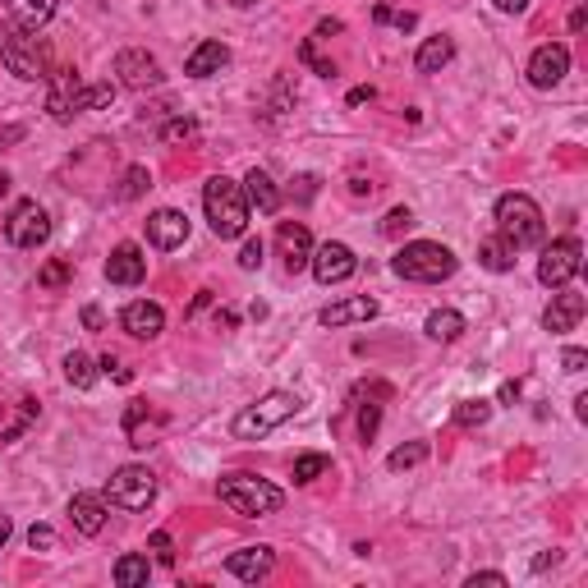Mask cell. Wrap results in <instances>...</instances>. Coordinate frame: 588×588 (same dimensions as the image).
<instances>
[{"instance_id":"cell-1","label":"cell","mask_w":588,"mask_h":588,"mask_svg":"<svg viewBox=\"0 0 588 588\" xmlns=\"http://www.w3.org/2000/svg\"><path fill=\"white\" fill-rule=\"evenodd\" d=\"M203 207H207V221H212L216 239H239L249 230V198H244V184L226 180V175L207 180Z\"/></svg>"},{"instance_id":"cell-2","label":"cell","mask_w":588,"mask_h":588,"mask_svg":"<svg viewBox=\"0 0 588 588\" xmlns=\"http://www.w3.org/2000/svg\"><path fill=\"white\" fill-rule=\"evenodd\" d=\"M216 497L226 501L235 515H244V520H262V515H276V510L285 506L281 487H272L267 478H253V474L221 478V483H216Z\"/></svg>"},{"instance_id":"cell-3","label":"cell","mask_w":588,"mask_h":588,"mask_svg":"<svg viewBox=\"0 0 588 588\" xmlns=\"http://www.w3.org/2000/svg\"><path fill=\"white\" fill-rule=\"evenodd\" d=\"M391 267H396V276H405V281L441 285V281H451V276H455L460 258H455L446 244H432V239H414V244H405V249L391 258Z\"/></svg>"},{"instance_id":"cell-4","label":"cell","mask_w":588,"mask_h":588,"mask_svg":"<svg viewBox=\"0 0 588 588\" xmlns=\"http://www.w3.org/2000/svg\"><path fill=\"white\" fill-rule=\"evenodd\" d=\"M0 60H5V69H10L14 79H23V83L51 79V56H46V46L37 42L33 28L5 23V28H0Z\"/></svg>"},{"instance_id":"cell-5","label":"cell","mask_w":588,"mask_h":588,"mask_svg":"<svg viewBox=\"0 0 588 588\" xmlns=\"http://www.w3.org/2000/svg\"><path fill=\"white\" fill-rule=\"evenodd\" d=\"M497 235L510 239L515 249L543 244V235H547L543 207L533 203L529 193H506V198H497Z\"/></svg>"},{"instance_id":"cell-6","label":"cell","mask_w":588,"mask_h":588,"mask_svg":"<svg viewBox=\"0 0 588 588\" xmlns=\"http://www.w3.org/2000/svg\"><path fill=\"white\" fill-rule=\"evenodd\" d=\"M299 409H304V400L294 396V391H267L258 405H249L244 414H235L230 432H235L239 441H258V437H267V432H276L281 423H290Z\"/></svg>"},{"instance_id":"cell-7","label":"cell","mask_w":588,"mask_h":588,"mask_svg":"<svg viewBox=\"0 0 588 588\" xmlns=\"http://www.w3.org/2000/svg\"><path fill=\"white\" fill-rule=\"evenodd\" d=\"M157 497V474L147 469V464H125V469H115V478L106 483V501L120 510H147Z\"/></svg>"},{"instance_id":"cell-8","label":"cell","mask_w":588,"mask_h":588,"mask_svg":"<svg viewBox=\"0 0 588 588\" xmlns=\"http://www.w3.org/2000/svg\"><path fill=\"white\" fill-rule=\"evenodd\" d=\"M5 239H10L14 249H42L46 239H51V216H46V207L37 203V198H23L10 212V221H5Z\"/></svg>"},{"instance_id":"cell-9","label":"cell","mask_w":588,"mask_h":588,"mask_svg":"<svg viewBox=\"0 0 588 588\" xmlns=\"http://www.w3.org/2000/svg\"><path fill=\"white\" fill-rule=\"evenodd\" d=\"M579 267H584L579 239H552L543 249V258H538V281H543L547 290H561V285H570L579 276Z\"/></svg>"},{"instance_id":"cell-10","label":"cell","mask_w":588,"mask_h":588,"mask_svg":"<svg viewBox=\"0 0 588 588\" xmlns=\"http://www.w3.org/2000/svg\"><path fill=\"white\" fill-rule=\"evenodd\" d=\"M308 267H313V276H317L322 285H340V281H350V276L359 272V258H354L350 244H340V239H327V244H317V249H313Z\"/></svg>"},{"instance_id":"cell-11","label":"cell","mask_w":588,"mask_h":588,"mask_svg":"<svg viewBox=\"0 0 588 588\" xmlns=\"http://www.w3.org/2000/svg\"><path fill=\"white\" fill-rule=\"evenodd\" d=\"M46 111H51V120H60V125H69V120L83 111V79L74 69H56V74H51Z\"/></svg>"},{"instance_id":"cell-12","label":"cell","mask_w":588,"mask_h":588,"mask_svg":"<svg viewBox=\"0 0 588 588\" xmlns=\"http://www.w3.org/2000/svg\"><path fill=\"white\" fill-rule=\"evenodd\" d=\"M570 74V46H561V42H547V46H538L533 51V60H529V83L533 88H556V83L566 79Z\"/></svg>"},{"instance_id":"cell-13","label":"cell","mask_w":588,"mask_h":588,"mask_svg":"<svg viewBox=\"0 0 588 588\" xmlns=\"http://www.w3.org/2000/svg\"><path fill=\"white\" fill-rule=\"evenodd\" d=\"M189 239V216L175 212V207H161V212L147 216V244L161 253H175Z\"/></svg>"},{"instance_id":"cell-14","label":"cell","mask_w":588,"mask_h":588,"mask_svg":"<svg viewBox=\"0 0 588 588\" xmlns=\"http://www.w3.org/2000/svg\"><path fill=\"white\" fill-rule=\"evenodd\" d=\"M115 74L134 92H147L161 83V65H157V56H147V51H120V56H115Z\"/></svg>"},{"instance_id":"cell-15","label":"cell","mask_w":588,"mask_h":588,"mask_svg":"<svg viewBox=\"0 0 588 588\" xmlns=\"http://www.w3.org/2000/svg\"><path fill=\"white\" fill-rule=\"evenodd\" d=\"M276 566V552L272 547H239V552L226 556V570L235 579H244V584H258V579H267Z\"/></svg>"},{"instance_id":"cell-16","label":"cell","mask_w":588,"mask_h":588,"mask_svg":"<svg viewBox=\"0 0 588 588\" xmlns=\"http://www.w3.org/2000/svg\"><path fill=\"white\" fill-rule=\"evenodd\" d=\"M579 317H584V294L561 285V294H552V304H547V313H543V327L552 331V336H566V331L579 327Z\"/></svg>"},{"instance_id":"cell-17","label":"cell","mask_w":588,"mask_h":588,"mask_svg":"<svg viewBox=\"0 0 588 588\" xmlns=\"http://www.w3.org/2000/svg\"><path fill=\"white\" fill-rule=\"evenodd\" d=\"M120 322H125V331L134 340H157L161 331H166V313H161V304H152V299H134Z\"/></svg>"},{"instance_id":"cell-18","label":"cell","mask_w":588,"mask_h":588,"mask_svg":"<svg viewBox=\"0 0 588 588\" xmlns=\"http://www.w3.org/2000/svg\"><path fill=\"white\" fill-rule=\"evenodd\" d=\"M276 244H281V253H285V272H304L308 258H313V235H308V226L281 221V230H276Z\"/></svg>"},{"instance_id":"cell-19","label":"cell","mask_w":588,"mask_h":588,"mask_svg":"<svg viewBox=\"0 0 588 588\" xmlns=\"http://www.w3.org/2000/svg\"><path fill=\"white\" fill-rule=\"evenodd\" d=\"M69 520H74L79 533L97 538V533L106 529V497H97V492H74V497H69Z\"/></svg>"},{"instance_id":"cell-20","label":"cell","mask_w":588,"mask_h":588,"mask_svg":"<svg viewBox=\"0 0 588 588\" xmlns=\"http://www.w3.org/2000/svg\"><path fill=\"white\" fill-rule=\"evenodd\" d=\"M143 276H147V258L138 244H120L111 253V262H106V281L111 285H138Z\"/></svg>"},{"instance_id":"cell-21","label":"cell","mask_w":588,"mask_h":588,"mask_svg":"<svg viewBox=\"0 0 588 588\" xmlns=\"http://www.w3.org/2000/svg\"><path fill=\"white\" fill-rule=\"evenodd\" d=\"M226 65H230L226 42H198L189 51V60H184V74H189V79H212V74H221Z\"/></svg>"},{"instance_id":"cell-22","label":"cell","mask_w":588,"mask_h":588,"mask_svg":"<svg viewBox=\"0 0 588 588\" xmlns=\"http://www.w3.org/2000/svg\"><path fill=\"white\" fill-rule=\"evenodd\" d=\"M377 317V299L359 294V299H340V304L322 308V327H350V322H373Z\"/></svg>"},{"instance_id":"cell-23","label":"cell","mask_w":588,"mask_h":588,"mask_svg":"<svg viewBox=\"0 0 588 588\" xmlns=\"http://www.w3.org/2000/svg\"><path fill=\"white\" fill-rule=\"evenodd\" d=\"M5 5V14H10V23H19V28H46V23L56 19V5L60 0H0Z\"/></svg>"},{"instance_id":"cell-24","label":"cell","mask_w":588,"mask_h":588,"mask_svg":"<svg viewBox=\"0 0 588 588\" xmlns=\"http://www.w3.org/2000/svg\"><path fill=\"white\" fill-rule=\"evenodd\" d=\"M244 198H249V212L258 207L262 216H276L281 212V189L272 184L267 170H249V180H244Z\"/></svg>"},{"instance_id":"cell-25","label":"cell","mask_w":588,"mask_h":588,"mask_svg":"<svg viewBox=\"0 0 588 588\" xmlns=\"http://www.w3.org/2000/svg\"><path fill=\"white\" fill-rule=\"evenodd\" d=\"M451 60H455L451 37H428V42L419 46V56H414V69H419V74H441Z\"/></svg>"},{"instance_id":"cell-26","label":"cell","mask_w":588,"mask_h":588,"mask_svg":"<svg viewBox=\"0 0 588 588\" xmlns=\"http://www.w3.org/2000/svg\"><path fill=\"white\" fill-rule=\"evenodd\" d=\"M515 244H510V239H501V235H492V239H483V244H478V262H483L487 272H510V267H515Z\"/></svg>"},{"instance_id":"cell-27","label":"cell","mask_w":588,"mask_h":588,"mask_svg":"<svg viewBox=\"0 0 588 588\" xmlns=\"http://www.w3.org/2000/svg\"><path fill=\"white\" fill-rule=\"evenodd\" d=\"M147 579H152V566H147V556L129 552V556H120V561H115V584H120V588H143Z\"/></svg>"},{"instance_id":"cell-28","label":"cell","mask_w":588,"mask_h":588,"mask_svg":"<svg viewBox=\"0 0 588 588\" xmlns=\"http://www.w3.org/2000/svg\"><path fill=\"white\" fill-rule=\"evenodd\" d=\"M423 331H428L432 340H460L464 336V317L455 313V308H437V313H428Z\"/></svg>"},{"instance_id":"cell-29","label":"cell","mask_w":588,"mask_h":588,"mask_svg":"<svg viewBox=\"0 0 588 588\" xmlns=\"http://www.w3.org/2000/svg\"><path fill=\"white\" fill-rule=\"evenodd\" d=\"M65 377H69V386L88 391V386L97 382V363H92L83 350H69V354H65Z\"/></svg>"},{"instance_id":"cell-30","label":"cell","mask_w":588,"mask_h":588,"mask_svg":"<svg viewBox=\"0 0 588 588\" xmlns=\"http://www.w3.org/2000/svg\"><path fill=\"white\" fill-rule=\"evenodd\" d=\"M487 419H492V405H487V400H460V405H455V423H460V428H483Z\"/></svg>"},{"instance_id":"cell-31","label":"cell","mask_w":588,"mask_h":588,"mask_svg":"<svg viewBox=\"0 0 588 588\" xmlns=\"http://www.w3.org/2000/svg\"><path fill=\"white\" fill-rule=\"evenodd\" d=\"M428 460V441H409V446H396V451L386 455V464H391V469H414V464H423Z\"/></svg>"},{"instance_id":"cell-32","label":"cell","mask_w":588,"mask_h":588,"mask_svg":"<svg viewBox=\"0 0 588 588\" xmlns=\"http://www.w3.org/2000/svg\"><path fill=\"white\" fill-rule=\"evenodd\" d=\"M143 189H152V175H147V166H129L125 180H120V198H125V203H134V198H143Z\"/></svg>"},{"instance_id":"cell-33","label":"cell","mask_w":588,"mask_h":588,"mask_svg":"<svg viewBox=\"0 0 588 588\" xmlns=\"http://www.w3.org/2000/svg\"><path fill=\"white\" fill-rule=\"evenodd\" d=\"M322 474H327V455L308 451L294 460V483H313V478H322Z\"/></svg>"},{"instance_id":"cell-34","label":"cell","mask_w":588,"mask_h":588,"mask_svg":"<svg viewBox=\"0 0 588 588\" xmlns=\"http://www.w3.org/2000/svg\"><path fill=\"white\" fill-rule=\"evenodd\" d=\"M409 226H414V212H409V207H391V212H386V221H382V235L386 239H400Z\"/></svg>"},{"instance_id":"cell-35","label":"cell","mask_w":588,"mask_h":588,"mask_svg":"<svg viewBox=\"0 0 588 588\" xmlns=\"http://www.w3.org/2000/svg\"><path fill=\"white\" fill-rule=\"evenodd\" d=\"M37 285H42V290H60V285H69V262H65V258L46 262L42 276H37Z\"/></svg>"},{"instance_id":"cell-36","label":"cell","mask_w":588,"mask_h":588,"mask_svg":"<svg viewBox=\"0 0 588 588\" xmlns=\"http://www.w3.org/2000/svg\"><path fill=\"white\" fill-rule=\"evenodd\" d=\"M115 97V83H83V111H97V106H111Z\"/></svg>"},{"instance_id":"cell-37","label":"cell","mask_w":588,"mask_h":588,"mask_svg":"<svg viewBox=\"0 0 588 588\" xmlns=\"http://www.w3.org/2000/svg\"><path fill=\"white\" fill-rule=\"evenodd\" d=\"M28 547H33V552H51V547H56V529H51V524H33V529H28Z\"/></svg>"},{"instance_id":"cell-38","label":"cell","mask_w":588,"mask_h":588,"mask_svg":"<svg viewBox=\"0 0 588 588\" xmlns=\"http://www.w3.org/2000/svg\"><path fill=\"white\" fill-rule=\"evenodd\" d=\"M193 134H198V125H193V120H180V115L161 129V138H166V143H184V138H193Z\"/></svg>"},{"instance_id":"cell-39","label":"cell","mask_w":588,"mask_h":588,"mask_svg":"<svg viewBox=\"0 0 588 588\" xmlns=\"http://www.w3.org/2000/svg\"><path fill=\"white\" fill-rule=\"evenodd\" d=\"M299 60H304V65H313L317 74H322V79H336V65H331V60H317L313 42H304V46H299Z\"/></svg>"},{"instance_id":"cell-40","label":"cell","mask_w":588,"mask_h":588,"mask_svg":"<svg viewBox=\"0 0 588 588\" xmlns=\"http://www.w3.org/2000/svg\"><path fill=\"white\" fill-rule=\"evenodd\" d=\"M239 267H244V272H258L262 267V239H249V244L239 249Z\"/></svg>"},{"instance_id":"cell-41","label":"cell","mask_w":588,"mask_h":588,"mask_svg":"<svg viewBox=\"0 0 588 588\" xmlns=\"http://www.w3.org/2000/svg\"><path fill=\"white\" fill-rule=\"evenodd\" d=\"M377 405H363V414H359V432H363V441H373V432H377Z\"/></svg>"},{"instance_id":"cell-42","label":"cell","mask_w":588,"mask_h":588,"mask_svg":"<svg viewBox=\"0 0 588 588\" xmlns=\"http://www.w3.org/2000/svg\"><path fill=\"white\" fill-rule=\"evenodd\" d=\"M478 584H487V588H506V575H501V570H478V575H469V588H478Z\"/></svg>"},{"instance_id":"cell-43","label":"cell","mask_w":588,"mask_h":588,"mask_svg":"<svg viewBox=\"0 0 588 588\" xmlns=\"http://www.w3.org/2000/svg\"><path fill=\"white\" fill-rule=\"evenodd\" d=\"M152 552H157L161 561H166V566L175 561V552H170V533H152Z\"/></svg>"},{"instance_id":"cell-44","label":"cell","mask_w":588,"mask_h":588,"mask_svg":"<svg viewBox=\"0 0 588 588\" xmlns=\"http://www.w3.org/2000/svg\"><path fill=\"white\" fill-rule=\"evenodd\" d=\"M561 363H566V373H584L588 354H584V350H566V354H561Z\"/></svg>"},{"instance_id":"cell-45","label":"cell","mask_w":588,"mask_h":588,"mask_svg":"<svg viewBox=\"0 0 588 588\" xmlns=\"http://www.w3.org/2000/svg\"><path fill=\"white\" fill-rule=\"evenodd\" d=\"M97 368H102V373H111V377H115V382H129V368H120V363H115V359H111V354H106V359H102V363H97Z\"/></svg>"},{"instance_id":"cell-46","label":"cell","mask_w":588,"mask_h":588,"mask_svg":"<svg viewBox=\"0 0 588 588\" xmlns=\"http://www.w3.org/2000/svg\"><path fill=\"white\" fill-rule=\"evenodd\" d=\"M497 400H501V405H515V400H520V382H501Z\"/></svg>"},{"instance_id":"cell-47","label":"cell","mask_w":588,"mask_h":588,"mask_svg":"<svg viewBox=\"0 0 588 588\" xmlns=\"http://www.w3.org/2000/svg\"><path fill=\"white\" fill-rule=\"evenodd\" d=\"M83 327H88V331H102V308H83Z\"/></svg>"},{"instance_id":"cell-48","label":"cell","mask_w":588,"mask_h":588,"mask_svg":"<svg viewBox=\"0 0 588 588\" xmlns=\"http://www.w3.org/2000/svg\"><path fill=\"white\" fill-rule=\"evenodd\" d=\"M492 5H497V10H506V14H524V10H529V0H492Z\"/></svg>"},{"instance_id":"cell-49","label":"cell","mask_w":588,"mask_h":588,"mask_svg":"<svg viewBox=\"0 0 588 588\" xmlns=\"http://www.w3.org/2000/svg\"><path fill=\"white\" fill-rule=\"evenodd\" d=\"M313 193H317V180H313V175H299V198H304V203H308Z\"/></svg>"},{"instance_id":"cell-50","label":"cell","mask_w":588,"mask_h":588,"mask_svg":"<svg viewBox=\"0 0 588 588\" xmlns=\"http://www.w3.org/2000/svg\"><path fill=\"white\" fill-rule=\"evenodd\" d=\"M350 193H354V198H363V193H373V184L363 180V175H354V180H350Z\"/></svg>"},{"instance_id":"cell-51","label":"cell","mask_w":588,"mask_h":588,"mask_svg":"<svg viewBox=\"0 0 588 588\" xmlns=\"http://www.w3.org/2000/svg\"><path fill=\"white\" fill-rule=\"evenodd\" d=\"M584 23H588V14H584V5H579V10L570 14V33H584Z\"/></svg>"},{"instance_id":"cell-52","label":"cell","mask_w":588,"mask_h":588,"mask_svg":"<svg viewBox=\"0 0 588 588\" xmlns=\"http://www.w3.org/2000/svg\"><path fill=\"white\" fill-rule=\"evenodd\" d=\"M331 33H340V19H322V23H317V37H331Z\"/></svg>"},{"instance_id":"cell-53","label":"cell","mask_w":588,"mask_h":588,"mask_svg":"<svg viewBox=\"0 0 588 588\" xmlns=\"http://www.w3.org/2000/svg\"><path fill=\"white\" fill-rule=\"evenodd\" d=\"M556 561H561V552H543L538 561H533V570H547V566H556Z\"/></svg>"},{"instance_id":"cell-54","label":"cell","mask_w":588,"mask_h":588,"mask_svg":"<svg viewBox=\"0 0 588 588\" xmlns=\"http://www.w3.org/2000/svg\"><path fill=\"white\" fill-rule=\"evenodd\" d=\"M368 97H373V88H354V92H350V106H359V102H368Z\"/></svg>"},{"instance_id":"cell-55","label":"cell","mask_w":588,"mask_h":588,"mask_svg":"<svg viewBox=\"0 0 588 588\" xmlns=\"http://www.w3.org/2000/svg\"><path fill=\"white\" fill-rule=\"evenodd\" d=\"M14 138H23V129H5V134H0V147L14 143Z\"/></svg>"},{"instance_id":"cell-56","label":"cell","mask_w":588,"mask_h":588,"mask_svg":"<svg viewBox=\"0 0 588 588\" xmlns=\"http://www.w3.org/2000/svg\"><path fill=\"white\" fill-rule=\"evenodd\" d=\"M10 543V520H0V547Z\"/></svg>"},{"instance_id":"cell-57","label":"cell","mask_w":588,"mask_h":588,"mask_svg":"<svg viewBox=\"0 0 588 588\" xmlns=\"http://www.w3.org/2000/svg\"><path fill=\"white\" fill-rule=\"evenodd\" d=\"M10 184H14V180H10V175H5V170H0V198L10 193Z\"/></svg>"},{"instance_id":"cell-58","label":"cell","mask_w":588,"mask_h":588,"mask_svg":"<svg viewBox=\"0 0 588 588\" xmlns=\"http://www.w3.org/2000/svg\"><path fill=\"white\" fill-rule=\"evenodd\" d=\"M235 5H239V10H253V5H258V0H235Z\"/></svg>"}]
</instances>
